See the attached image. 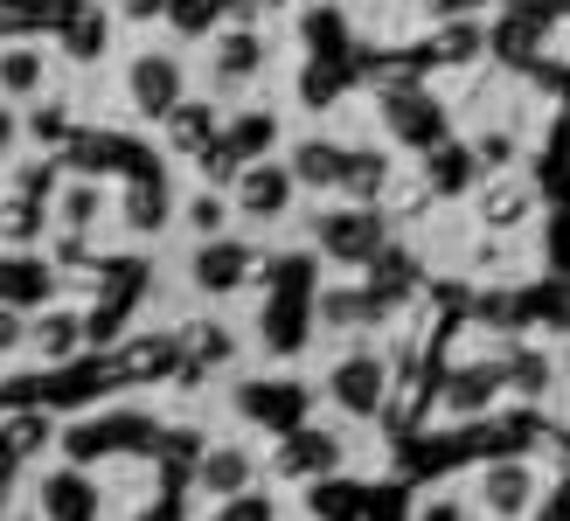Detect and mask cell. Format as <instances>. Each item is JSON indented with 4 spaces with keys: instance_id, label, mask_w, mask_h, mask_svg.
Instances as JSON below:
<instances>
[{
    "instance_id": "7c38bea8",
    "label": "cell",
    "mask_w": 570,
    "mask_h": 521,
    "mask_svg": "<svg viewBox=\"0 0 570 521\" xmlns=\"http://www.w3.org/2000/svg\"><path fill=\"white\" fill-rule=\"evenodd\" d=\"M258 70H265V36H250V28L216 36V49H209V77L216 83H250Z\"/></svg>"
},
{
    "instance_id": "484cf974",
    "label": "cell",
    "mask_w": 570,
    "mask_h": 521,
    "mask_svg": "<svg viewBox=\"0 0 570 521\" xmlns=\"http://www.w3.org/2000/svg\"><path fill=\"white\" fill-rule=\"evenodd\" d=\"M473 147H480V160H488V167H508V160H515V132H480Z\"/></svg>"
},
{
    "instance_id": "277c9868",
    "label": "cell",
    "mask_w": 570,
    "mask_h": 521,
    "mask_svg": "<svg viewBox=\"0 0 570 521\" xmlns=\"http://www.w3.org/2000/svg\"><path fill=\"white\" fill-rule=\"evenodd\" d=\"M250 486H258V452L250 445H203V459H195V494L203 501H244Z\"/></svg>"
},
{
    "instance_id": "d6986e66",
    "label": "cell",
    "mask_w": 570,
    "mask_h": 521,
    "mask_svg": "<svg viewBox=\"0 0 570 521\" xmlns=\"http://www.w3.org/2000/svg\"><path fill=\"white\" fill-rule=\"evenodd\" d=\"M529 216V188L522 181H488L480 188V223L488 229H515Z\"/></svg>"
},
{
    "instance_id": "8992f818",
    "label": "cell",
    "mask_w": 570,
    "mask_h": 521,
    "mask_svg": "<svg viewBox=\"0 0 570 521\" xmlns=\"http://www.w3.org/2000/svg\"><path fill=\"white\" fill-rule=\"evenodd\" d=\"M36 514L42 521H105V501H98V480L83 466H56L36 480Z\"/></svg>"
},
{
    "instance_id": "52a82bcc",
    "label": "cell",
    "mask_w": 570,
    "mask_h": 521,
    "mask_svg": "<svg viewBox=\"0 0 570 521\" xmlns=\"http://www.w3.org/2000/svg\"><path fill=\"white\" fill-rule=\"evenodd\" d=\"M293 195H299V174L278 167V160H250V167L237 174V209H244L250 223L285 216V209H293Z\"/></svg>"
},
{
    "instance_id": "ffe728a7",
    "label": "cell",
    "mask_w": 570,
    "mask_h": 521,
    "mask_svg": "<svg viewBox=\"0 0 570 521\" xmlns=\"http://www.w3.org/2000/svg\"><path fill=\"white\" fill-rule=\"evenodd\" d=\"M390 188V160L383 154H348V167H341V195L348 201H376Z\"/></svg>"
},
{
    "instance_id": "f1b7e54d",
    "label": "cell",
    "mask_w": 570,
    "mask_h": 521,
    "mask_svg": "<svg viewBox=\"0 0 570 521\" xmlns=\"http://www.w3.org/2000/svg\"><path fill=\"white\" fill-rule=\"evenodd\" d=\"M14 466H21V452H14L8 439H0V494H8V480H14Z\"/></svg>"
},
{
    "instance_id": "f546056e",
    "label": "cell",
    "mask_w": 570,
    "mask_h": 521,
    "mask_svg": "<svg viewBox=\"0 0 570 521\" xmlns=\"http://www.w3.org/2000/svg\"><path fill=\"white\" fill-rule=\"evenodd\" d=\"M119 8H126V21H147L154 8H167V0H119Z\"/></svg>"
},
{
    "instance_id": "603a6c76",
    "label": "cell",
    "mask_w": 570,
    "mask_h": 521,
    "mask_svg": "<svg viewBox=\"0 0 570 521\" xmlns=\"http://www.w3.org/2000/svg\"><path fill=\"white\" fill-rule=\"evenodd\" d=\"M223 223H230V201H223L216 188L188 201V229H195V237H223Z\"/></svg>"
},
{
    "instance_id": "83f0119b",
    "label": "cell",
    "mask_w": 570,
    "mask_h": 521,
    "mask_svg": "<svg viewBox=\"0 0 570 521\" xmlns=\"http://www.w3.org/2000/svg\"><path fill=\"white\" fill-rule=\"evenodd\" d=\"M209 8H216V0H175V21H181V28H203Z\"/></svg>"
},
{
    "instance_id": "44dd1931",
    "label": "cell",
    "mask_w": 570,
    "mask_h": 521,
    "mask_svg": "<svg viewBox=\"0 0 570 521\" xmlns=\"http://www.w3.org/2000/svg\"><path fill=\"white\" fill-rule=\"evenodd\" d=\"M237 403H244V417H265V424H293L299 417V396L293 390H272V383H244Z\"/></svg>"
},
{
    "instance_id": "7402d4cb",
    "label": "cell",
    "mask_w": 570,
    "mask_h": 521,
    "mask_svg": "<svg viewBox=\"0 0 570 521\" xmlns=\"http://www.w3.org/2000/svg\"><path fill=\"white\" fill-rule=\"evenodd\" d=\"M167 132H175V147H181V154H209V139H216L209 105H181L175 119H167Z\"/></svg>"
},
{
    "instance_id": "5bb4252c",
    "label": "cell",
    "mask_w": 570,
    "mask_h": 521,
    "mask_svg": "<svg viewBox=\"0 0 570 521\" xmlns=\"http://www.w3.org/2000/svg\"><path fill=\"white\" fill-rule=\"evenodd\" d=\"M327 466H341V439H327V431H293L278 452L285 480H306V473H327Z\"/></svg>"
},
{
    "instance_id": "30bf717a",
    "label": "cell",
    "mask_w": 570,
    "mask_h": 521,
    "mask_svg": "<svg viewBox=\"0 0 570 521\" xmlns=\"http://www.w3.org/2000/svg\"><path fill=\"white\" fill-rule=\"evenodd\" d=\"M188 272L203 293H237V285L250 278V250L244 244H223V237H203V250L188 257Z\"/></svg>"
},
{
    "instance_id": "e0dca14e",
    "label": "cell",
    "mask_w": 570,
    "mask_h": 521,
    "mask_svg": "<svg viewBox=\"0 0 570 521\" xmlns=\"http://www.w3.org/2000/svg\"><path fill=\"white\" fill-rule=\"evenodd\" d=\"M42 77H49L42 49H0V91H8V98H36Z\"/></svg>"
},
{
    "instance_id": "d4e9b609",
    "label": "cell",
    "mask_w": 570,
    "mask_h": 521,
    "mask_svg": "<svg viewBox=\"0 0 570 521\" xmlns=\"http://www.w3.org/2000/svg\"><path fill=\"white\" fill-rule=\"evenodd\" d=\"M126 223H132V229H154V223H160V195H154V188H132V195H126Z\"/></svg>"
},
{
    "instance_id": "3957f363",
    "label": "cell",
    "mask_w": 570,
    "mask_h": 521,
    "mask_svg": "<svg viewBox=\"0 0 570 521\" xmlns=\"http://www.w3.org/2000/svg\"><path fill=\"white\" fill-rule=\"evenodd\" d=\"M313 237H321V250L334 257V265H376L390 229H383V216L368 209V201H348V209L321 216V229H313Z\"/></svg>"
},
{
    "instance_id": "4316f807",
    "label": "cell",
    "mask_w": 570,
    "mask_h": 521,
    "mask_svg": "<svg viewBox=\"0 0 570 521\" xmlns=\"http://www.w3.org/2000/svg\"><path fill=\"white\" fill-rule=\"evenodd\" d=\"M417 521H466V508L452 501V494H432V501L417 508Z\"/></svg>"
},
{
    "instance_id": "8fae6325",
    "label": "cell",
    "mask_w": 570,
    "mask_h": 521,
    "mask_svg": "<svg viewBox=\"0 0 570 521\" xmlns=\"http://www.w3.org/2000/svg\"><path fill=\"white\" fill-rule=\"evenodd\" d=\"M77 347H83V313H77V306H49V313H36V327H28V355L70 362Z\"/></svg>"
},
{
    "instance_id": "9c48e42d",
    "label": "cell",
    "mask_w": 570,
    "mask_h": 521,
    "mask_svg": "<svg viewBox=\"0 0 570 521\" xmlns=\"http://www.w3.org/2000/svg\"><path fill=\"white\" fill-rule=\"evenodd\" d=\"M501 390H508V383H501V362H466V368L445 375L439 403H445V417H480Z\"/></svg>"
},
{
    "instance_id": "9a60e30c",
    "label": "cell",
    "mask_w": 570,
    "mask_h": 521,
    "mask_svg": "<svg viewBox=\"0 0 570 521\" xmlns=\"http://www.w3.org/2000/svg\"><path fill=\"white\" fill-rule=\"evenodd\" d=\"M111 209V195L98 181H63L56 188V223L70 229V237H83V229H98V216Z\"/></svg>"
},
{
    "instance_id": "2e32d148",
    "label": "cell",
    "mask_w": 570,
    "mask_h": 521,
    "mask_svg": "<svg viewBox=\"0 0 570 521\" xmlns=\"http://www.w3.org/2000/svg\"><path fill=\"white\" fill-rule=\"evenodd\" d=\"M480 147H432V188L439 195H466L473 181H480Z\"/></svg>"
},
{
    "instance_id": "cb8c5ba5",
    "label": "cell",
    "mask_w": 570,
    "mask_h": 521,
    "mask_svg": "<svg viewBox=\"0 0 570 521\" xmlns=\"http://www.w3.org/2000/svg\"><path fill=\"white\" fill-rule=\"evenodd\" d=\"M28 327H36V321H28L21 306H0V355H21V347H28Z\"/></svg>"
},
{
    "instance_id": "ac0fdd59",
    "label": "cell",
    "mask_w": 570,
    "mask_h": 521,
    "mask_svg": "<svg viewBox=\"0 0 570 521\" xmlns=\"http://www.w3.org/2000/svg\"><path fill=\"white\" fill-rule=\"evenodd\" d=\"M501 383L515 396H543L550 390V355H543V347H508V355H501Z\"/></svg>"
},
{
    "instance_id": "ba28073f",
    "label": "cell",
    "mask_w": 570,
    "mask_h": 521,
    "mask_svg": "<svg viewBox=\"0 0 570 521\" xmlns=\"http://www.w3.org/2000/svg\"><path fill=\"white\" fill-rule=\"evenodd\" d=\"M383 119H390V132L404 139V147H424V154L445 139V111L424 98V91H396V98H383Z\"/></svg>"
},
{
    "instance_id": "5b68a950",
    "label": "cell",
    "mask_w": 570,
    "mask_h": 521,
    "mask_svg": "<svg viewBox=\"0 0 570 521\" xmlns=\"http://www.w3.org/2000/svg\"><path fill=\"white\" fill-rule=\"evenodd\" d=\"M126 91H132V111H139V119H175V111H181V63H175V56H160V49L132 56Z\"/></svg>"
},
{
    "instance_id": "7a4b0ae2",
    "label": "cell",
    "mask_w": 570,
    "mask_h": 521,
    "mask_svg": "<svg viewBox=\"0 0 570 521\" xmlns=\"http://www.w3.org/2000/svg\"><path fill=\"white\" fill-rule=\"evenodd\" d=\"M535 494H543V473H535L529 459H494V466H480V480H473V501L488 521H529Z\"/></svg>"
},
{
    "instance_id": "4fadbf2b",
    "label": "cell",
    "mask_w": 570,
    "mask_h": 521,
    "mask_svg": "<svg viewBox=\"0 0 570 521\" xmlns=\"http://www.w3.org/2000/svg\"><path fill=\"white\" fill-rule=\"evenodd\" d=\"M285 167L299 174V188H321V195H341V167H348V154H341L334 139H299V147L285 154Z\"/></svg>"
},
{
    "instance_id": "6da1fadb",
    "label": "cell",
    "mask_w": 570,
    "mask_h": 521,
    "mask_svg": "<svg viewBox=\"0 0 570 521\" xmlns=\"http://www.w3.org/2000/svg\"><path fill=\"white\" fill-rule=\"evenodd\" d=\"M383 396H390V355H376V347H348V355H334L327 403L341 417H376Z\"/></svg>"
}]
</instances>
